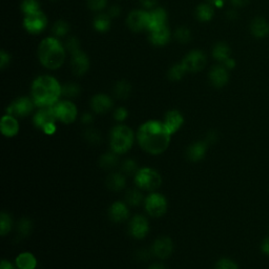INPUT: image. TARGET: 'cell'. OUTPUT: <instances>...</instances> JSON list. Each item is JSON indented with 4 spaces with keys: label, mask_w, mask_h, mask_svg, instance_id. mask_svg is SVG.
Segmentation results:
<instances>
[{
    "label": "cell",
    "mask_w": 269,
    "mask_h": 269,
    "mask_svg": "<svg viewBox=\"0 0 269 269\" xmlns=\"http://www.w3.org/2000/svg\"><path fill=\"white\" fill-rule=\"evenodd\" d=\"M106 186L113 191H120L126 186L125 176L121 172H113L106 179Z\"/></svg>",
    "instance_id": "603a6c76"
},
{
    "label": "cell",
    "mask_w": 269,
    "mask_h": 269,
    "mask_svg": "<svg viewBox=\"0 0 269 269\" xmlns=\"http://www.w3.org/2000/svg\"><path fill=\"white\" fill-rule=\"evenodd\" d=\"M10 62V56L9 54H7L5 51H2L0 53V66L2 69H5L7 64H9Z\"/></svg>",
    "instance_id": "c3c4849f"
},
{
    "label": "cell",
    "mask_w": 269,
    "mask_h": 269,
    "mask_svg": "<svg viewBox=\"0 0 269 269\" xmlns=\"http://www.w3.org/2000/svg\"><path fill=\"white\" fill-rule=\"evenodd\" d=\"M21 10L26 15L39 11V4L37 0H24L21 4Z\"/></svg>",
    "instance_id": "8d00e7d4"
},
{
    "label": "cell",
    "mask_w": 269,
    "mask_h": 269,
    "mask_svg": "<svg viewBox=\"0 0 269 269\" xmlns=\"http://www.w3.org/2000/svg\"><path fill=\"white\" fill-rule=\"evenodd\" d=\"M91 105H92V108L95 113L105 114L111 109L113 101L108 97V96L103 95V94H99V95H96L95 97H93Z\"/></svg>",
    "instance_id": "d6986e66"
},
{
    "label": "cell",
    "mask_w": 269,
    "mask_h": 269,
    "mask_svg": "<svg viewBox=\"0 0 269 269\" xmlns=\"http://www.w3.org/2000/svg\"><path fill=\"white\" fill-rule=\"evenodd\" d=\"M163 123L166 126V128L169 130V132L171 134H174L183 125L184 118H183L182 114L180 111H178V110H170V111L166 113Z\"/></svg>",
    "instance_id": "2e32d148"
},
{
    "label": "cell",
    "mask_w": 269,
    "mask_h": 269,
    "mask_svg": "<svg viewBox=\"0 0 269 269\" xmlns=\"http://www.w3.org/2000/svg\"><path fill=\"white\" fill-rule=\"evenodd\" d=\"M209 79L216 87H223L228 82V73L223 66H215L209 73Z\"/></svg>",
    "instance_id": "7402d4cb"
},
{
    "label": "cell",
    "mask_w": 269,
    "mask_h": 269,
    "mask_svg": "<svg viewBox=\"0 0 269 269\" xmlns=\"http://www.w3.org/2000/svg\"><path fill=\"white\" fill-rule=\"evenodd\" d=\"M261 251L264 255L269 256V237H267L266 239L263 240V242L261 244Z\"/></svg>",
    "instance_id": "681fc988"
},
{
    "label": "cell",
    "mask_w": 269,
    "mask_h": 269,
    "mask_svg": "<svg viewBox=\"0 0 269 269\" xmlns=\"http://www.w3.org/2000/svg\"><path fill=\"white\" fill-rule=\"evenodd\" d=\"M80 93L79 86L75 83H68L62 87V94L68 97H76Z\"/></svg>",
    "instance_id": "ab89813d"
},
{
    "label": "cell",
    "mask_w": 269,
    "mask_h": 269,
    "mask_svg": "<svg viewBox=\"0 0 269 269\" xmlns=\"http://www.w3.org/2000/svg\"><path fill=\"white\" fill-rule=\"evenodd\" d=\"M148 269H167V268L162 264H153Z\"/></svg>",
    "instance_id": "680465c9"
},
{
    "label": "cell",
    "mask_w": 269,
    "mask_h": 269,
    "mask_svg": "<svg viewBox=\"0 0 269 269\" xmlns=\"http://www.w3.org/2000/svg\"><path fill=\"white\" fill-rule=\"evenodd\" d=\"M251 0H232V4L235 6V7H243V6H246Z\"/></svg>",
    "instance_id": "11a10c76"
},
{
    "label": "cell",
    "mask_w": 269,
    "mask_h": 269,
    "mask_svg": "<svg viewBox=\"0 0 269 269\" xmlns=\"http://www.w3.org/2000/svg\"><path fill=\"white\" fill-rule=\"evenodd\" d=\"M215 269H239V266L235 261L223 258L217 262Z\"/></svg>",
    "instance_id": "f35d334b"
},
{
    "label": "cell",
    "mask_w": 269,
    "mask_h": 269,
    "mask_svg": "<svg viewBox=\"0 0 269 269\" xmlns=\"http://www.w3.org/2000/svg\"><path fill=\"white\" fill-rule=\"evenodd\" d=\"M18 269H36L37 260L31 253H23L19 255L15 261Z\"/></svg>",
    "instance_id": "cb8c5ba5"
},
{
    "label": "cell",
    "mask_w": 269,
    "mask_h": 269,
    "mask_svg": "<svg viewBox=\"0 0 269 269\" xmlns=\"http://www.w3.org/2000/svg\"><path fill=\"white\" fill-rule=\"evenodd\" d=\"M171 133L163 122L150 120L142 124L138 130L137 139L143 150L151 155H160L170 143Z\"/></svg>",
    "instance_id": "6da1fadb"
},
{
    "label": "cell",
    "mask_w": 269,
    "mask_h": 269,
    "mask_svg": "<svg viewBox=\"0 0 269 269\" xmlns=\"http://www.w3.org/2000/svg\"><path fill=\"white\" fill-rule=\"evenodd\" d=\"M224 64H225V68H227V69H234L235 68V61L230 58L225 60Z\"/></svg>",
    "instance_id": "6f0895ef"
},
{
    "label": "cell",
    "mask_w": 269,
    "mask_h": 269,
    "mask_svg": "<svg viewBox=\"0 0 269 269\" xmlns=\"http://www.w3.org/2000/svg\"><path fill=\"white\" fill-rule=\"evenodd\" d=\"M0 129H2L4 136L8 138L16 136L19 131V123L16 117L12 116V115H6V116H4L2 122H0Z\"/></svg>",
    "instance_id": "ac0fdd59"
},
{
    "label": "cell",
    "mask_w": 269,
    "mask_h": 269,
    "mask_svg": "<svg viewBox=\"0 0 269 269\" xmlns=\"http://www.w3.org/2000/svg\"><path fill=\"white\" fill-rule=\"evenodd\" d=\"M94 26L96 28V30L99 31V32H105L109 29L110 26V20H109V16L102 14L96 17L95 21H94Z\"/></svg>",
    "instance_id": "e575fe53"
},
{
    "label": "cell",
    "mask_w": 269,
    "mask_h": 269,
    "mask_svg": "<svg viewBox=\"0 0 269 269\" xmlns=\"http://www.w3.org/2000/svg\"><path fill=\"white\" fill-rule=\"evenodd\" d=\"M208 144L205 141H197L188 146L186 150V156L191 162L201 161L207 152Z\"/></svg>",
    "instance_id": "e0dca14e"
},
{
    "label": "cell",
    "mask_w": 269,
    "mask_h": 269,
    "mask_svg": "<svg viewBox=\"0 0 269 269\" xmlns=\"http://www.w3.org/2000/svg\"><path fill=\"white\" fill-rule=\"evenodd\" d=\"M125 201L130 206H139L143 202V195L138 189H129L125 195Z\"/></svg>",
    "instance_id": "f546056e"
},
{
    "label": "cell",
    "mask_w": 269,
    "mask_h": 269,
    "mask_svg": "<svg viewBox=\"0 0 269 269\" xmlns=\"http://www.w3.org/2000/svg\"><path fill=\"white\" fill-rule=\"evenodd\" d=\"M56 120H57V117H56V114L54 110V105H53V106L42 107L34 116L33 122L37 128H39L42 130L48 124L55 123Z\"/></svg>",
    "instance_id": "4fadbf2b"
},
{
    "label": "cell",
    "mask_w": 269,
    "mask_h": 269,
    "mask_svg": "<svg viewBox=\"0 0 269 269\" xmlns=\"http://www.w3.org/2000/svg\"><path fill=\"white\" fill-rule=\"evenodd\" d=\"M150 41L156 46H163L169 40V30L166 26L150 31Z\"/></svg>",
    "instance_id": "d4e9b609"
},
{
    "label": "cell",
    "mask_w": 269,
    "mask_h": 269,
    "mask_svg": "<svg viewBox=\"0 0 269 269\" xmlns=\"http://www.w3.org/2000/svg\"><path fill=\"white\" fill-rule=\"evenodd\" d=\"M34 104V101L29 98H18L7 108V113L8 115H12L14 117H26L32 113Z\"/></svg>",
    "instance_id": "30bf717a"
},
{
    "label": "cell",
    "mask_w": 269,
    "mask_h": 269,
    "mask_svg": "<svg viewBox=\"0 0 269 269\" xmlns=\"http://www.w3.org/2000/svg\"><path fill=\"white\" fill-rule=\"evenodd\" d=\"M128 27L134 31L140 32L148 28V13L143 11H133L127 18Z\"/></svg>",
    "instance_id": "5bb4252c"
},
{
    "label": "cell",
    "mask_w": 269,
    "mask_h": 269,
    "mask_svg": "<svg viewBox=\"0 0 269 269\" xmlns=\"http://www.w3.org/2000/svg\"><path fill=\"white\" fill-rule=\"evenodd\" d=\"M227 16H228L229 18H235V17H237V13H236L235 11H229V12L227 13Z\"/></svg>",
    "instance_id": "94428289"
},
{
    "label": "cell",
    "mask_w": 269,
    "mask_h": 269,
    "mask_svg": "<svg viewBox=\"0 0 269 269\" xmlns=\"http://www.w3.org/2000/svg\"><path fill=\"white\" fill-rule=\"evenodd\" d=\"M252 33L257 38H264L269 34V25L263 18H256L252 24Z\"/></svg>",
    "instance_id": "484cf974"
},
{
    "label": "cell",
    "mask_w": 269,
    "mask_h": 269,
    "mask_svg": "<svg viewBox=\"0 0 269 269\" xmlns=\"http://www.w3.org/2000/svg\"><path fill=\"white\" fill-rule=\"evenodd\" d=\"M119 163V158H118V153L116 152H106L104 155H102L99 159V165L103 169L109 170L116 167Z\"/></svg>",
    "instance_id": "4316f807"
},
{
    "label": "cell",
    "mask_w": 269,
    "mask_h": 269,
    "mask_svg": "<svg viewBox=\"0 0 269 269\" xmlns=\"http://www.w3.org/2000/svg\"><path fill=\"white\" fill-rule=\"evenodd\" d=\"M213 55H214V57L217 60L224 62L225 60H227L229 58L230 49H229V47L227 44H225L223 42H220V43H218L215 47V49L213 51Z\"/></svg>",
    "instance_id": "4dcf8cb0"
},
{
    "label": "cell",
    "mask_w": 269,
    "mask_h": 269,
    "mask_svg": "<svg viewBox=\"0 0 269 269\" xmlns=\"http://www.w3.org/2000/svg\"><path fill=\"white\" fill-rule=\"evenodd\" d=\"M56 117L65 124L73 123L77 117V107L71 101H61L54 105Z\"/></svg>",
    "instance_id": "52a82bcc"
},
{
    "label": "cell",
    "mask_w": 269,
    "mask_h": 269,
    "mask_svg": "<svg viewBox=\"0 0 269 269\" xmlns=\"http://www.w3.org/2000/svg\"><path fill=\"white\" fill-rule=\"evenodd\" d=\"M119 13H120V11H119V8H117V7H113L110 10H109V16L110 17H117L118 15H119Z\"/></svg>",
    "instance_id": "9f6ffc18"
},
{
    "label": "cell",
    "mask_w": 269,
    "mask_h": 269,
    "mask_svg": "<svg viewBox=\"0 0 269 269\" xmlns=\"http://www.w3.org/2000/svg\"><path fill=\"white\" fill-rule=\"evenodd\" d=\"M62 94V87L51 76H40L33 82L32 97L35 105L39 107L53 106Z\"/></svg>",
    "instance_id": "7a4b0ae2"
},
{
    "label": "cell",
    "mask_w": 269,
    "mask_h": 269,
    "mask_svg": "<svg viewBox=\"0 0 269 269\" xmlns=\"http://www.w3.org/2000/svg\"><path fill=\"white\" fill-rule=\"evenodd\" d=\"M0 269H15V266L11 262L3 260L2 264H0Z\"/></svg>",
    "instance_id": "db71d44e"
},
{
    "label": "cell",
    "mask_w": 269,
    "mask_h": 269,
    "mask_svg": "<svg viewBox=\"0 0 269 269\" xmlns=\"http://www.w3.org/2000/svg\"><path fill=\"white\" fill-rule=\"evenodd\" d=\"M206 64V57L201 51L190 52L182 61L186 72H199Z\"/></svg>",
    "instance_id": "8fae6325"
},
{
    "label": "cell",
    "mask_w": 269,
    "mask_h": 269,
    "mask_svg": "<svg viewBox=\"0 0 269 269\" xmlns=\"http://www.w3.org/2000/svg\"><path fill=\"white\" fill-rule=\"evenodd\" d=\"M133 132L126 125L115 126L110 132V148L111 151L121 155L128 151L133 144Z\"/></svg>",
    "instance_id": "277c9868"
},
{
    "label": "cell",
    "mask_w": 269,
    "mask_h": 269,
    "mask_svg": "<svg viewBox=\"0 0 269 269\" xmlns=\"http://www.w3.org/2000/svg\"><path fill=\"white\" fill-rule=\"evenodd\" d=\"M53 33L55 36L62 37L69 32V25L64 21H57L53 27Z\"/></svg>",
    "instance_id": "60d3db41"
},
{
    "label": "cell",
    "mask_w": 269,
    "mask_h": 269,
    "mask_svg": "<svg viewBox=\"0 0 269 269\" xmlns=\"http://www.w3.org/2000/svg\"><path fill=\"white\" fill-rule=\"evenodd\" d=\"M47 24H48L47 17L40 11H37L35 13L27 15L24 21L25 28L32 34H38L42 32L46 29Z\"/></svg>",
    "instance_id": "ba28073f"
},
{
    "label": "cell",
    "mask_w": 269,
    "mask_h": 269,
    "mask_svg": "<svg viewBox=\"0 0 269 269\" xmlns=\"http://www.w3.org/2000/svg\"><path fill=\"white\" fill-rule=\"evenodd\" d=\"M128 232L129 235L134 239L137 240L144 239L149 232V224L147 219L140 215L134 216L129 223Z\"/></svg>",
    "instance_id": "9c48e42d"
},
{
    "label": "cell",
    "mask_w": 269,
    "mask_h": 269,
    "mask_svg": "<svg viewBox=\"0 0 269 269\" xmlns=\"http://www.w3.org/2000/svg\"><path fill=\"white\" fill-rule=\"evenodd\" d=\"M196 15L200 21H208L214 16V9L208 5H200L197 8Z\"/></svg>",
    "instance_id": "1f68e13d"
},
{
    "label": "cell",
    "mask_w": 269,
    "mask_h": 269,
    "mask_svg": "<svg viewBox=\"0 0 269 269\" xmlns=\"http://www.w3.org/2000/svg\"><path fill=\"white\" fill-rule=\"evenodd\" d=\"M84 139L92 145H98L101 140H102V137H101V134L100 132L97 130V129H95V128H88L84 131Z\"/></svg>",
    "instance_id": "836d02e7"
},
{
    "label": "cell",
    "mask_w": 269,
    "mask_h": 269,
    "mask_svg": "<svg viewBox=\"0 0 269 269\" xmlns=\"http://www.w3.org/2000/svg\"><path fill=\"white\" fill-rule=\"evenodd\" d=\"M87 5L93 11H100L105 8L106 0H87Z\"/></svg>",
    "instance_id": "f6af8a7d"
},
{
    "label": "cell",
    "mask_w": 269,
    "mask_h": 269,
    "mask_svg": "<svg viewBox=\"0 0 269 269\" xmlns=\"http://www.w3.org/2000/svg\"><path fill=\"white\" fill-rule=\"evenodd\" d=\"M218 140V132L215 130H210L207 134H206V138H205V142L209 145V144H214L216 143Z\"/></svg>",
    "instance_id": "7dc6e473"
},
{
    "label": "cell",
    "mask_w": 269,
    "mask_h": 269,
    "mask_svg": "<svg viewBox=\"0 0 269 269\" xmlns=\"http://www.w3.org/2000/svg\"><path fill=\"white\" fill-rule=\"evenodd\" d=\"M185 72H186V71H185L184 66L182 65V63H181V64L174 65V66H172V68L169 70V72H168V78L171 79V80H174V81L180 80V79L182 78V76L184 75Z\"/></svg>",
    "instance_id": "74e56055"
},
{
    "label": "cell",
    "mask_w": 269,
    "mask_h": 269,
    "mask_svg": "<svg viewBox=\"0 0 269 269\" xmlns=\"http://www.w3.org/2000/svg\"><path fill=\"white\" fill-rule=\"evenodd\" d=\"M166 13L163 9H156L148 13V30L153 31L165 26Z\"/></svg>",
    "instance_id": "44dd1931"
},
{
    "label": "cell",
    "mask_w": 269,
    "mask_h": 269,
    "mask_svg": "<svg viewBox=\"0 0 269 269\" xmlns=\"http://www.w3.org/2000/svg\"><path fill=\"white\" fill-rule=\"evenodd\" d=\"M127 116H128V111L124 107H119L114 113L115 120H117L119 122H123L127 118Z\"/></svg>",
    "instance_id": "bcb514c9"
},
{
    "label": "cell",
    "mask_w": 269,
    "mask_h": 269,
    "mask_svg": "<svg viewBox=\"0 0 269 269\" xmlns=\"http://www.w3.org/2000/svg\"><path fill=\"white\" fill-rule=\"evenodd\" d=\"M40 62L50 70H56L62 65L65 59V51L62 44L55 38H46L39 46Z\"/></svg>",
    "instance_id": "3957f363"
},
{
    "label": "cell",
    "mask_w": 269,
    "mask_h": 269,
    "mask_svg": "<svg viewBox=\"0 0 269 269\" xmlns=\"http://www.w3.org/2000/svg\"><path fill=\"white\" fill-rule=\"evenodd\" d=\"M33 229V223L29 218H23L20 221L18 222L17 225V232L19 239H25L29 237L32 233Z\"/></svg>",
    "instance_id": "f1b7e54d"
},
{
    "label": "cell",
    "mask_w": 269,
    "mask_h": 269,
    "mask_svg": "<svg viewBox=\"0 0 269 269\" xmlns=\"http://www.w3.org/2000/svg\"><path fill=\"white\" fill-rule=\"evenodd\" d=\"M145 209L153 218H160L167 211V200L166 198L159 193L150 194L144 201Z\"/></svg>",
    "instance_id": "8992f818"
},
{
    "label": "cell",
    "mask_w": 269,
    "mask_h": 269,
    "mask_svg": "<svg viewBox=\"0 0 269 269\" xmlns=\"http://www.w3.org/2000/svg\"><path fill=\"white\" fill-rule=\"evenodd\" d=\"M66 49L73 55L80 52V47H79L78 40H77L76 38H70V39L66 42Z\"/></svg>",
    "instance_id": "ee69618b"
},
{
    "label": "cell",
    "mask_w": 269,
    "mask_h": 269,
    "mask_svg": "<svg viewBox=\"0 0 269 269\" xmlns=\"http://www.w3.org/2000/svg\"><path fill=\"white\" fill-rule=\"evenodd\" d=\"M93 120H94V118H93V116H92V115H91L89 113L84 114L83 116H82V118H81V121H82V123H84V124H91V123L93 122Z\"/></svg>",
    "instance_id": "f5cc1de1"
},
{
    "label": "cell",
    "mask_w": 269,
    "mask_h": 269,
    "mask_svg": "<svg viewBox=\"0 0 269 269\" xmlns=\"http://www.w3.org/2000/svg\"><path fill=\"white\" fill-rule=\"evenodd\" d=\"M56 130H57V127H56L55 123H50L42 129V131L47 134H54L56 132Z\"/></svg>",
    "instance_id": "f907efd6"
},
{
    "label": "cell",
    "mask_w": 269,
    "mask_h": 269,
    "mask_svg": "<svg viewBox=\"0 0 269 269\" xmlns=\"http://www.w3.org/2000/svg\"><path fill=\"white\" fill-rule=\"evenodd\" d=\"M152 254L155 257L161 260L168 259L172 252H174V244H172V241L168 237H161L158 238L155 243H153L151 247Z\"/></svg>",
    "instance_id": "7c38bea8"
},
{
    "label": "cell",
    "mask_w": 269,
    "mask_h": 269,
    "mask_svg": "<svg viewBox=\"0 0 269 269\" xmlns=\"http://www.w3.org/2000/svg\"><path fill=\"white\" fill-rule=\"evenodd\" d=\"M151 256H153L151 249L149 251V249H146V248H141V249H139V251L136 252V259L139 261L145 262V261L149 260Z\"/></svg>",
    "instance_id": "7bdbcfd3"
},
{
    "label": "cell",
    "mask_w": 269,
    "mask_h": 269,
    "mask_svg": "<svg viewBox=\"0 0 269 269\" xmlns=\"http://www.w3.org/2000/svg\"><path fill=\"white\" fill-rule=\"evenodd\" d=\"M134 183L137 187L146 191H153L160 187L162 178L159 172L150 167H144L137 171L134 175Z\"/></svg>",
    "instance_id": "5b68a950"
},
{
    "label": "cell",
    "mask_w": 269,
    "mask_h": 269,
    "mask_svg": "<svg viewBox=\"0 0 269 269\" xmlns=\"http://www.w3.org/2000/svg\"><path fill=\"white\" fill-rule=\"evenodd\" d=\"M211 4H214L216 7H222L224 0H209Z\"/></svg>",
    "instance_id": "91938a15"
},
{
    "label": "cell",
    "mask_w": 269,
    "mask_h": 269,
    "mask_svg": "<svg viewBox=\"0 0 269 269\" xmlns=\"http://www.w3.org/2000/svg\"><path fill=\"white\" fill-rule=\"evenodd\" d=\"M176 38L181 43H187L191 39L190 31L187 28H180L176 32Z\"/></svg>",
    "instance_id": "b9f144b4"
},
{
    "label": "cell",
    "mask_w": 269,
    "mask_h": 269,
    "mask_svg": "<svg viewBox=\"0 0 269 269\" xmlns=\"http://www.w3.org/2000/svg\"><path fill=\"white\" fill-rule=\"evenodd\" d=\"M13 227L12 217L7 213H2L0 216V235L3 237L8 235Z\"/></svg>",
    "instance_id": "d6a6232c"
},
{
    "label": "cell",
    "mask_w": 269,
    "mask_h": 269,
    "mask_svg": "<svg viewBox=\"0 0 269 269\" xmlns=\"http://www.w3.org/2000/svg\"><path fill=\"white\" fill-rule=\"evenodd\" d=\"M131 92V86L127 81H119L116 83L114 87V94L118 99H126L128 98V96L130 95Z\"/></svg>",
    "instance_id": "83f0119b"
},
{
    "label": "cell",
    "mask_w": 269,
    "mask_h": 269,
    "mask_svg": "<svg viewBox=\"0 0 269 269\" xmlns=\"http://www.w3.org/2000/svg\"><path fill=\"white\" fill-rule=\"evenodd\" d=\"M141 5L146 9H151L156 6L157 0H140Z\"/></svg>",
    "instance_id": "816d5d0a"
},
{
    "label": "cell",
    "mask_w": 269,
    "mask_h": 269,
    "mask_svg": "<svg viewBox=\"0 0 269 269\" xmlns=\"http://www.w3.org/2000/svg\"><path fill=\"white\" fill-rule=\"evenodd\" d=\"M109 219L115 223H122L129 217V209L125 203L117 201L110 205L108 209Z\"/></svg>",
    "instance_id": "9a60e30c"
},
{
    "label": "cell",
    "mask_w": 269,
    "mask_h": 269,
    "mask_svg": "<svg viewBox=\"0 0 269 269\" xmlns=\"http://www.w3.org/2000/svg\"><path fill=\"white\" fill-rule=\"evenodd\" d=\"M138 170H139V169H138L137 162L134 161L133 159H126V160L122 163V171L124 172L125 175H127V176L136 175Z\"/></svg>",
    "instance_id": "d590c367"
},
{
    "label": "cell",
    "mask_w": 269,
    "mask_h": 269,
    "mask_svg": "<svg viewBox=\"0 0 269 269\" xmlns=\"http://www.w3.org/2000/svg\"><path fill=\"white\" fill-rule=\"evenodd\" d=\"M88 66H89V61H88L87 56L84 53L80 51L78 53H76L75 55H73L72 69L76 75L81 76L85 74L86 71L88 70Z\"/></svg>",
    "instance_id": "ffe728a7"
}]
</instances>
